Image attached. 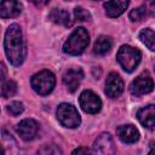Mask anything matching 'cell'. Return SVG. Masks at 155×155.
Masks as SVG:
<instances>
[{"label":"cell","mask_w":155,"mask_h":155,"mask_svg":"<svg viewBox=\"0 0 155 155\" xmlns=\"http://www.w3.org/2000/svg\"><path fill=\"white\" fill-rule=\"evenodd\" d=\"M4 47L7 59L12 65L18 67L23 63L25 57V42L22 29L18 24H11L7 28L4 39Z\"/></svg>","instance_id":"1"},{"label":"cell","mask_w":155,"mask_h":155,"mask_svg":"<svg viewBox=\"0 0 155 155\" xmlns=\"http://www.w3.org/2000/svg\"><path fill=\"white\" fill-rule=\"evenodd\" d=\"M88 42H90V35H88L87 30L85 28L80 27V28H76L70 34L68 40L64 42L63 51L68 54L76 56V54H80L85 51Z\"/></svg>","instance_id":"2"},{"label":"cell","mask_w":155,"mask_h":155,"mask_svg":"<svg viewBox=\"0 0 155 155\" xmlns=\"http://www.w3.org/2000/svg\"><path fill=\"white\" fill-rule=\"evenodd\" d=\"M140 51L132 47V46H128V45H122L119 51H117V54H116V59L119 62V64L122 67L124 70L131 73L136 69V67L139 64L140 62Z\"/></svg>","instance_id":"3"},{"label":"cell","mask_w":155,"mask_h":155,"mask_svg":"<svg viewBox=\"0 0 155 155\" xmlns=\"http://www.w3.org/2000/svg\"><path fill=\"white\" fill-rule=\"evenodd\" d=\"M30 84H31L33 90L36 93L41 96H46L52 92L56 85V78L50 70H41L36 73L35 75H33Z\"/></svg>","instance_id":"4"},{"label":"cell","mask_w":155,"mask_h":155,"mask_svg":"<svg viewBox=\"0 0 155 155\" xmlns=\"http://www.w3.org/2000/svg\"><path fill=\"white\" fill-rule=\"evenodd\" d=\"M57 119L64 127H68V128H75L81 122V119L76 108L68 103H62L58 105Z\"/></svg>","instance_id":"5"},{"label":"cell","mask_w":155,"mask_h":155,"mask_svg":"<svg viewBox=\"0 0 155 155\" xmlns=\"http://www.w3.org/2000/svg\"><path fill=\"white\" fill-rule=\"evenodd\" d=\"M153 88H154L153 79L150 78L149 73H147V71L138 75L130 85V92L133 96H137V97L151 92Z\"/></svg>","instance_id":"6"},{"label":"cell","mask_w":155,"mask_h":155,"mask_svg":"<svg viewBox=\"0 0 155 155\" xmlns=\"http://www.w3.org/2000/svg\"><path fill=\"white\" fill-rule=\"evenodd\" d=\"M79 103H80L81 109L88 114H96L102 108V102H101L99 97L90 90H85L80 94Z\"/></svg>","instance_id":"7"},{"label":"cell","mask_w":155,"mask_h":155,"mask_svg":"<svg viewBox=\"0 0 155 155\" xmlns=\"http://www.w3.org/2000/svg\"><path fill=\"white\" fill-rule=\"evenodd\" d=\"M16 131L23 140L28 142L36 137L38 131H39V125L33 119H24L17 125Z\"/></svg>","instance_id":"8"},{"label":"cell","mask_w":155,"mask_h":155,"mask_svg":"<svg viewBox=\"0 0 155 155\" xmlns=\"http://www.w3.org/2000/svg\"><path fill=\"white\" fill-rule=\"evenodd\" d=\"M124 91V81L116 73H110L105 80V93L110 98L119 97Z\"/></svg>","instance_id":"9"},{"label":"cell","mask_w":155,"mask_h":155,"mask_svg":"<svg viewBox=\"0 0 155 155\" xmlns=\"http://www.w3.org/2000/svg\"><path fill=\"white\" fill-rule=\"evenodd\" d=\"M93 151L103 155L114 154L115 147H114L113 137L109 133H102L93 143Z\"/></svg>","instance_id":"10"},{"label":"cell","mask_w":155,"mask_h":155,"mask_svg":"<svg viewBox=\"0 0 155 155\" xmlns=\"http://www.w3.org/2000/svg\"><path fill=\"white\" fill-rule=\"evenodd\" d=\"M84 78V73L80 68H71L68 69L63 75V84L67 86L68 91L75 92L76 88L80 86V82Z\"/></svg>","instance_id":"11"},{"label":"cell","mask_w":155,"mask_h":155,"mask_svg":"<svg viewBox=\"0 0 155 155\" xmlns=\"http://www.w3.org/2000/svg\"><path fill=\"white\" fill-rule=\"evenodd\" d=\"M22 12V5L18 0H2L0 5L1 18H13Z\"/></svg>","instance_id":"12"},{"label":"cell","mask_w":155,"mask_h":155,"mask_svg":"<svg viewBox=\"0 0 155 155\" xmlns=\"http://www.w3.org/2000/svg\"><path fill=\"white\" fill-rule=\"evenodd\" d=\"M137 119L144 127L154 128L155 127V104H149L139 109L137 111Z\"/></svg>","instance_id":"13"},{"label":"cell","mask_w":155,"mask_h":155,"mask_svg":"<svg viewBox=\"0 0 155 155\" xmlns=\"http://www.w3.org/2000/svg\"><path fill=\"white\" fill-rule=\"evenodd\" d=\"M130 4V0H108L104 4V10L108 17L115 18L125 12Z\"/></svg>","instance_id":"14"},{"label":"cell","mask_w":155,"mask_h":155,"mask_svg":"<svg viewBox=\"0 0 155 155\" xmlns=\"http://www.w3.org/2000/svg\"><path fill=\"white\" fill-rule=\"evenodd\" d=\"M116 133L124 143L128 144L136 143L139 138V132L133 125H122L116 130Z\"/></svg>","instance_id":"15"},{"label":"cell","mask_w":155,"mask_h":155,"mask_svg":"<svg viewBox=\"0 0 155 155\" xmlns=\"http://www.w3.org/2000/svg\"><path fill=\"white\" fill-rule=\"evenodd\" d=\"M48 18L56 23V24H59V25H63V27H70L71 25V19H70V15L68 11L63 10V8H53L50 15H48Z\"/></svg>","instance_id":"16"},{"label":"cell","mask_w":155,"mask_h":155,"mask_svg":"<svg viewBox=\"0 0 155 155\" xmlns=\"http://www.w3.org/2000/svg\"><path fill=\"white\" fill-rule=\"evenodd\" d=\"M111 45H113L111 39L108 38V36L102 35V36H99V38L96 40L94 47H93V52H94L96 54H99V56L107 54V53L110 51Z\"/></svg>","instance_id":"17"},{"label":"cell","mask_w":155,"mask_h":155,"mask_svg":"<svg viewBox=\"0 0 155 155\" xmlns=\"http://www.w3.org/2000/svg\"><path fill=\"white\" fill-rule=\"evenodd\" d=\"M139 40L151 51H155V33L149 29V28H145V29H142L139 31Z\"/></svg>","instance_id":"18"},{"label":"cell","mask_w":155,"mask_h":155,"mask_svg":"<svg viewBox=\"0 0 155 155\" xmlns=\"http://www.w3.org/2000/svg\"><path fill=\"white\" fill-rule=\"evenodd\" d=\"M16 92H17V85H16L15 81H12V80L2 81V85H1V96L4 98L12 97Z\"/></svg>","instance_id":"19"},{"label":"cell","mask_w":155,"mask_h":155,"mask_svg":"<svg viewBox=\"0 0 155 155\" xmlns=\"http://www.w3.org/2000/svg\"><path fill=\"white\" fill-rule=\"evenodd\" d=\"M147 11H145V8L143 7V6H140V7H137V8H133L131 12H130V15H128V17H130V19L132 21V22H140V21H143L145 17H147Z\"/></svg>","instance_id":"20"},{"label":"cell","mask_w":155,"mask_h":155,"mask_svg":"<svg viewBox=\"0 0 155 155\" xmlns=\"http://www.w3.org/2000/svg\"><path fill=\"white\" fill-rule=\"evenodd\" d=\"M74 16H75L76 19L82 21V22L91 19V13L87 10H85L84 7H81V6H78V7L74 8Z\"/></svg>","instance_id":"21"},{"label":"cell","mask_w":155,"mask_h":155,"mask_svg":"<svg viewBox=\"0 0 155 155\" xmlns=\"http://www.w3.org/2000/svg\"><path fill=\"white\" fill-rule=\"evenodd\" d=\"M23 110H24V107L21 102H11L7 105V111L13 116H17V115L22 114Z\"/></svg>","instance_id":"22"},{"label":"cell","mask_w":155,"mask_h":155,"mask_svg":"<svg viewBox=\"0 0 155 155\" xmlns=\"http://www.w3.org/2000/svg\"><path fill=\"white\" fill-rule=\"evenodd\" d=\"M40 154H61L62 150L56 145H45L42 149L39 150Z\"/></svg>","instance_id":"23"},{"label":"cell","mask_w":155,"mask_h":155,"mask_svg":"<svg viewBox=\"0 0 155 155\" xmlns=\"http://www.w3.org/2000/svg\"><path fill=\"white\" fill-rule=\"evenodd\" d=\"M143 7L145 8L148 15L155 16V0H145Z\"/></svg>","instance_id":"24"},{"label":"cell","mask_w":155,"mask_h":155,"mask_svg":"<svg viewBox=\"0 0 155 155\" xmlns=\"http://www.w3.org/2000/svg\"><path fill=\"white\" fill-rule=\"evenodd\" d=\"M29 1H30L31 4H34L35 6H39V7H41V6H45V5H47L50 0H29Z\"/></svg>","instance_id":"25"},{"label":"cell","mask_w":155,"mask_h":155,"mask_svg":"<svg viewBox=\"0 0 155 155\" xmlns=\"http://www.w3.org/2000/svg\"><path fill=\"white\" fill-rule=\"evenodd\" d=\"M80 153L87 154V153H90V150H88L87 148H78V149H75V150L73 151V154H80Z\"/></svg>","instance_id":"26"},{"label":"cell","mask_w":155,"mask_h":155,"mask_svg":"<svg viewBox=\"0 0 155 155\" xmlns=\"http://www.w3.org/2000/svg\"><path fill=\"white\" fill-rule=\"evenodd\" d=\"M150 145H151V149L149 150V154H154L155 153V145L153 143H150Z\"/></svg>","instance_id":"27"}]
</instances>
